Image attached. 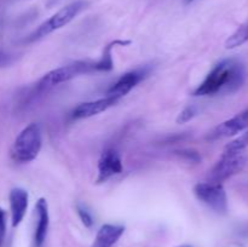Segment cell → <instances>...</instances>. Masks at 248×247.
<instances>
[{"mask_svg":"<svg viewBox=\"0 0 248 247\" xmlns=\"http://www.w3.org/2000/svg\"><path fill=\"white\" fill-rule=\"evenodd\" d=\"M246 79L245 67L234 58L220 61L194 91V96H217L236 92Z\"/></svg>","mask_w":248,"mask_h":247,"instance_id":"1","label":"cell"},{"mask_svg":"<svg viewBox=\"0 0 248 247\" xmlns=\"http://www.w3.org/2000/svg\"><path fill=\"white\" fill-rule=\"evenodd\" d=\"M130 41L126 40H115L109 44L103 51V55L97 61H77L70 64L63 65V67L56 68L51 72L46 73L39 81L38 87L41 90L50 89L56 85L63 84L74 77L82 74H90L93 72H108L113 69V58H111V50L115 46L130 45Z\"/></svg>","mask_w":248,"mask_h":247,"instance_id":"2","label":"cell"},{"mask_svg":"<svg viewBox=\"0 0 248 247\" xmlns=\"http://www.w3.org/2000/svg\"><path fill=\"white\" fill-rule=\"evenodd\" d=\"M43 145V136L39 124L31 123L23 128L15 139L11 157L18 164L31 162L39 155Z\"/></svg>","mask_w":248,"mask_h":247,"instance_id":"3","label":"cell"},{"mask_svg":"<svg viewBox=\"0 0 248 247\" xmlns=\"http://www.w3.org/2000/svg\"><path fill=\"white\" fill-rule=\"evenodd\" d=\"M248 161L247 149H224L220 159L208 173V182L223 183L239 173Z\"/></svg>","mask_w":248,"mask_h":247,"instance_id":"4","label":"cell"},{"mask_svg":"<svg viewBox=\"0 0 248 247\" xmlns=\"http://www.w3.org/2000/svg\"><path fill=\"white\" fill-rule=\"evenodd\" d=\"M86 1L84 0H77V1H73L70 4H68L67 6L62 7L60 11L56 12L55 15L50 17L48 19H46L43 24L38 27L31 35L27 38L28 43H34L36 40H40V39L45 38L48 34H51L52 31L61 29L62 27H65L68 23L73 21L82 10L86 7Z\"/></svg>","mask_w":248,"mask_h":247,"instance_id":"5","label":"cell"},{"mask_svg":"<svg viewBox=\"0 0 248 247\" xmlns=\"http://www.w3.org/2000/svg\"><path fill=\"white\" fill-rule=\"evenodd\" d=\"M196 198L218 215L228 212V196L222 183L202 182L194 186Z\"/></svg>","mask_w":248,"mask_h":247,"instance_id":"6","label":"cell"},{"mask_svg":"<svg viewBox=\"0 0 248 247\" xmlns=\"http://www.w3.org/2000/svg\"><path fill=\"white\" fill-rule=\"evenodd\" d=\"M149 67L137 68V69L125 73V74L121 75V77L109 87L108 92H107V96H113L116 97L118 99H120L121 97L126 96L128 92L132 91L142 80H144L145 77L149 75Z\"/></svg>","mask_w":248,"mask_h":247,"instance_id":"7","label":"cell"},{"mask_svg":"<svg viewBox=\"0 0 248 247\" xmlns=\"http://www.w3.org/2000/svg\"><path fill=\"white\" fill-rule=\"evenodd\" d=\"M248 127V108L242 110L241 113L236 114L229 120H225L224 123L219 124L217 127L213 128L207 136V139L217 140L222 138L232 137L237 133L242 132Z\"/></svg>","mask_w":248,"mask_h":247,"instance_id":"8","label":"cell"},{"mask_svg":"<svg viewBox=\"0 0 248 247\" xmlns=\"http://www.w3.org/2000/svg\"><path fill=\"white\" fill-rule=\"evenodd\" d=\"M123 160L120 154L115 149H107L102 153L98 160V176H97V183H104L111 177L118 176L123 172Z\"/></svg>","mask_w":248,"mask_h":247,"instance_id":"9","label":"cell"},{"mask_svg":"<svg viewBox=\"0 0 248 247\" xmlns=\"http://www.w3.org/2000/svg\"><path fill=\"white\" fill-rule=\"evenodd\" d=\"M118 102L119 99L113 96H106L104 98L96 99V101L84 102V103L78 104V106L73 109L70 116H72L73 119H77V120L78 119L91 118V116L98 115V114L108 110L109 108L115 106Z\"/></svg>","mask_w":248,"mask_h":247,"instance_id":"10","label":"cell"},{"mask_svg":"<svg viewBox=\"0 0 248 247\" xmlns=\"http://www.w3.org/2000/svg\"><path fill=\"white\" fill-rule=\"evenodd\" d=\"M36 224L34 230V247H43L47 236L48 224H50V215H48L47 201L40 198L35 203Z\"/></svg>","mask_w":248,"mask_h":247,"instance_id":"11","label":"cell"},{"mask_svg":"<svg viewBox=\"0 0 248 247\" xmlns=\"http://www.w3.org/2000/svg\"><path fill=\"white\" fill-rule=\"evenodd\" d=\"M10 211H11L12 227L16 228L23 220L28 208V191L22 188H14L10 191Z\"/></svg>","mask_w":248,"mask_h":247,"instance_id":"12","label":"cell"},{"mask_svg":"<svg viewBox=\"0 0 248 247\" xmlns=\"http://www.w3.org/2000/svg\"><path fill=\"white\" fill-rule=\"evenodd\" d=\"M125 232V227L119 224H104L97 232L92 247H113Z\"/></svg>","mask_w":248,"mask_h":247,"instance_id":"13","label":"cell"},{"mask_svg":"<svg viewBox=\"0 0 248 247\" xmlns=\"http://www.w3.org/2000/svg\"><path fill=\"white\" fill-rule=\"evenodd\" d=\"M248 41V22L242 24L235 33H232L229 38L225 41V47L232 50V48H236L239 46L244 45L245 43Z\"/></svg>","mask_w":248,"mask_h":247,"instance_id":"14","label":"cell"},{"mask_svg":"<svg viewBox=\"0 0 248 247\" xmlns=\"http://www.w3.org/2000/svg\"><path fill=\"white\" fill-rule=\"evenodd\" d=\"M77 212L79 215L80 220L82 222V224L87 228H91L93 225V217L90 213V211H87L84 206L77 205Z\"/></svg>","mask_w":248,"mask_h":247,"instance_id":"15","label":"cell"},{"mask_svg":"<svg viewBox=\"0 0 248 247\" xmlns=\"http://www.w3.org/2000/svg\"><path fill=\"white\" fill-rule=\"evenodd\" d=\"M248 147V131L245 132L244 135L237 137L236 139H234L232 142H230L229 144L225 147V149H247Z\"/></svg>","mask_w":248,"mask_h":247,"instance_id":"16","label":"cell"},{"mask_svg":"<svg viewBox=\"0 0 248 247\" xmlns=\"http://www.w3.org/2000/svg\"><path fill=\"white\" fill-rule=\"evenodd\" d=\"M196 115V108L194 106L186 107L183 110L179 113L178 118H177V123L178 124H186L188 121H190L194 116Z\"/></svg>","mask_w":248,"mask_h":247,"instance_id":"17","label":"cell"},{"mask_svg":"<svg viewBox=\"0 0 248 247\" xmlns=\"http://www.w3.org/2000/svg\"><path fill=\"white\" fill-rule=\"evenodd\" d=\"M6 235V212L0 207V247H2Z\"/></svg>","mask_w":248,"mask_h":247,"instance_id":"18","label":"cell"},{"mask_svg":"<svg viewBox=\"0 0 248 247\" xmlns=\"http://www.w3.org/2000/svg\"><path fill=\"white\" fill-rule=\"evenodd\" d=\"M14 55H11V53L7 52V51L0 48V69L11 65L12 63H14Z\"/></svg>","mask_w":248,"mask_h":247,"instance_id":"19","label":"cell"},{"mask_svg":"<svg viewBox=\"0 0 248 247\" xmlns=\"http://www.w3.org/2000/svg\"><path fill=\"white\" fill-rule=\"evenodd\" d=\"M181 156H184L186 157V159L189 160V161H196L198 162L199 160H200V156H199L198 153L195 152H181Z\"/></svg>","mask_w":248,"mask_h":247,"instance_id":"20","label":"cell"},{"mask_svg":"<svg viewBox=\"0 0 248 247\" xmlns=\"http://www.w3.org/2000/svg\"><path fill=\"white\" fill-rule=\"evenodd\" d=\"M177 247H193L190 245H181V246H177Z\"/></svg>","mask_w":248,"mask_h":247,"instance_id":"21","label":"cell"},{"mask_svg":"<svg viewBox=\"0 0 248 247\" xmlns=\"http://www.w3.org/2000/svg\"><path fill=\"white\" fill-rule=\"evenodd\" d=\"M186 1H188V2H190V1H194V0H186Z\"/></svg>","mask_w":248,"mask_h":247,"instance_id":"22","label":"cell"}]
</instances>
